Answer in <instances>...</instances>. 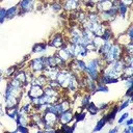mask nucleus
Returning <instances> with one entry per match:
<instances>
[{"label": "nucleus", "mask_w": 133, "mask_h": 133, "mask_svg": "<svg viewBox=\"0 0 133 133\" xmlns=\"http://www.w3.org/2000/svg\"><path fill=\"white\" fill-rule=\"evenodd\" d=\"M4 115H5V111H4V108H3L2 104L0 103V117L1 116H4Z\"/></svg>", "instance_id": "nucleus-41"}, {"label": "nucleus", "mask_w": 133, "mask_h": 133, "mask_svg": "<svg viewBox=\"0 0 133 133\" xmlns=\"http://www.w3.org/2000/svg\"><path fill=\"white\" fill-rule=\"evenodd\" d=\"M47 84H48L49 86H51V87L55 88V89H58V90H62V89H61V87H60V85L58 84V82H57L56 80H49Z\"/></svg>", "instance_id": "nucleus-34"}, {"label": "nucleus", "mask_w": 133, "mask_h": 133, "mask_svg": "<svg viewBox=\"0 0 133 133\" xmlns=\"http://www.w3.org/2000/svg\"><path fill=\"white\" fill-rule=\"evenodd\" d=\"M36 0H20L18 2V7L20 9L19 16H23L27 12H30L35 9Z\"/></svg>", "instance_id": "nucleus-5"}, {"label": "nucleus", "mask_w": 133, "mask_h": 133, "mask_svg": "<svg viewBox=\"0 0 133 133\" xmlns=\"http://www.w3.org/2000/svg\"><path fill=\"white\" fill-rule=\"evenodd\" d=\"M58 72H59V68L58 66H50V68H45L44 71H43V74L49 80H56Z\"/></svg>", "instance_id": "nucleus-12"}, {"label": "nucleus", "mask_w": 133, "mask_h": 133, "mask_svg": "<svg viewBox=\"0 0 133 133\" xmlns=\"http://www.w3.org/2000/svg\"><path fill=\"white\" fill-rule=\"evenodd\" d=\"M73 121H74V110H73V108H71L69 110H65V111L61 112L60 114H58V124L59 125L70 124Z\"/></svg>", "instance_id": "nucleus-8"}, {"label": "nucleus", "mask_w": 133, "mask_h": 133, "mask_svg": "<svg viewBox=\"0 0 133 133\" xmlns=\"http://www.w3.org/2000/svg\"><path fill=\"white\" fill-rule=\"evenodd\" d=\"M85 117H86V112L83 111V110H81V111H76V112L74 113V119H75L77 123L83 122V121L85 119Z\"/></svg>", "instance_id": "nucleus-25"}, {"label": "nucleus", "mask_w": 133, "mask_h": 133, "mask_svg": "<svg viewBox=\"0 0 133 133\" xmlns=\"http://www.w3.org/2000/svg\"><path fill=\"white\" fill-rule=\"evenodd\" d=\"M60 2L62 4V9L66 12L80 10L82 5V3L79 0H61Z\"/></svg>", "instance_id": "nucleus-6"}, {"label": "nucleus", "mask_w": 133, "mask_h": 133, "mask_svg": "<svg viewBox=\"0 0 133 133\" xmlns=\"http://www.w3.org/2000/svg\"><path fill=\"white\" fill-rule=\"evenodd\" d=\"M49 45L47 42H41V43H35L32 47V53L33 54H42L44 55L46 52H47V49H48Z\"/></svg>", "instance_id": "nucleus-11"}, {"label": "nucleus", "mask_w": 133, "mask_h": 133, "mask_svg": "<svg viewBox=\"0 0 133 133\" xmlns=\"http://www.w3.org/2000/svg\"><path fill=\"white\" fill-rule=\"evenodd\" d=\"M26 92H27L29 99L39 98L44 95V87L41 85H37V84H30V86Z\"/></svg>", "instance_id": "nucleus-7"}, {"label": "nucleus", "mask_w": 133, "mask_h": 133, "mask_svg": "<svg viewBox=\"0 0 133 133\" xmlns=\"http://www.w3.org/2000/svg\"><path fill=\"white\" fill-rule=\"evenodd\" d=\"M110 1H111V2L113 3V4H115V5H117V3H118V1H119V0H110Z\"/></svg>", "instance_id": "nucleus-43"}, {"label": "nucleus", "mask_w": 133, "mask_h": 133, "mask_svg": "<svg viewBox=\"0 0 133 133\" xmlns=\"http://www.w3.org/2000/svg\"><path fill=\"white\" fill-rule=\"evenodd\" d=\"M124 54V49H123V46L119 45L118 43H116L115 41L112 42V45L110 47V49L101 57L106 63L110 62V61H113V60H116V59H119L122 58Z\"/></svg>", "instance_id": "nucleus-1"}, {"label": "nucleus", "mask_w": 133, "mask_h": 133, "mask_svg": "<svg viewBox=\"0 0 133 133\" xmlns=\"http://www.w3.org/2000/svg\"><path fill=\"white\" fill-rule=\"evenodd\" d=\"M133 85V78H128L127 80H125V86L128 88V87H132Z\"/></svg>", "instance_id": "nucleus-37"}, {"label": "nucleus", "mask_w": 133, "mask_h": 133, "mask_svg": "<svg viewBox=\"0 0 133 133\" xmlns=\"http://www.w3.org/2000/svg\"><path fill=\"white\" fill-rule=\"evenodd\" d=\"M101 37L103 38L104 42H113L115 39V33L111 30L110 27H107Z\"/></svg>", "instance_id": "nucleus-19"}, {"label": "nucleus", "mask_w": 133, "mask_h": 133, "mask_svg": "<svg viewBox=\"0 0 133 133\" xmlns=\"http://www.w3.org/2000/svg\"><path fill=\"white\" fill-rule=\"evenodd\" d=\"M17 69H18V68H17V66H15V65L9 66V68H8V69L5 71V73L3 74V77H4L5 79H6V78L8 79V78L12 77V76H14V74H15V72L17 71Z\"/></svg>", "instance_id": "nucleus-27"}, {"label": "nucleus", "mask_w": 133, "mask_h": 133, "mask_svg": "<svg viewBox=\"0 0 133 133\" xmlns=\"http://www.w3.org/2000/svg\"><path fill=\"white\" fill-rule=\"evenodd\" d=\"M129 115H130V113H129L128 111H125V112H124V113L121 115V117L117 119V124H118V125H121L122 123H124V122H125V121H126V119L129 117Z\"/></svg>", "instance_id": "nucleus-35"}, {"label": "nucleus", "mask_w": 133, "mask_h": 133, "mask_svg": "<svg viewBox=\"0 0 133 133\" xmlns=\"http://www.w3.org/2000/svg\"><path fill=\"white\" fill-rule=\"evenodd\" d=\"M121 1H123L124 3H126V4L130 5V6H131V4H132V0H121Z\"/></svg>", "instance_id": "nucleus-42"}, {"label": "nucleus", "mask_w": 133, "mask_h": 133, "mask_svg": "<svg viewBox=\"0 0 133 133\" xmlns=\"http://www.w3.org/2000/svg\"><path fill=\"white\" fill-rule=\"evenodd\" d=\"M132 99H133V96L132 97H127L125 98V100L122 101V103L119 105H117V111L121 112L123 110H125L126 108H128L131 104H132Z\"/></svg>", "instance_id": "nucleus-20"}, {"label": "nucleus", "mask_w": 133, "mask_h": 133, "mask_svg": "<svg viewBox=\"0 0 133 133\" xmlns=\"http://www.w3.org/2000/svg\"><path fill=\"white\" fill-rule=\"evenodd\" d=\"M0 76H3V72L0 70Z\"/></svg>", "instance_id": "nucleus-45"}, {"label": "nucleus", "mask_w": 133, "mask_h": 133, "mask_svg": "<svg viewBox=\"0 0 133 133\" xmlns=\"http://www.w3.org/2000/svg\"><path fill=\"white\" fill-rule=\"evenodd\" d=\"M19 12H20V9H19L18 5H12L8 8H6V19L11 20L15 17L19 16Z\"/></svg>", "instance_id": "nucleus-17"}, {"label": "nucleus", "mask_w": 133, "mask_h": 133, "mask_svg": "<svg viewBox=\"0 0 133 133\" xmlns=\"http://www.w3.org/2000/svg\"><path fill=\"white\" fill-rule=\"evenodd\" d=\"M47 43H48L49 47H52V48H55V49H59V48L65 46L66 38L64 37V35L61 32H55L49 37V41Z\"/></svg>", "instance_id": "nucleus-4"}, {"label": "nucleus", "mask_w": 133, "mask_h": 133, "mask_svg": "<svg viewBox=\"0 0 133 133\" xmlns=\"http://www.w3.org/2000/svg\"><path fill=\"white\" fill-rule=\"evenodd\" d=\"M43 118L45 121V124H49L54 127H57V125H59L58 124V115L54 112L46 110L45 112H43Z\"/></svg>", "instance_id": "nucleus-9"}, {"label": "nucleus", "mask_w": 133, "mask_h": 133, "mask_svg": "<svg viewBox=\"0 0 133 133\" xmlns=\"http://www.w3.org/2000/svg\"><path fill=\"white\" fill-rule=\"evenodd\" d=\"M124 133H133V125L132 126H127L125 127V129L123 130Z\"/></svg>", "instance_id": "nucleus-38"}, {"label": "nucleus", "mask_w": 133, "mask_h": 133, "mask_svg": "<svg viewBox=\"0 0 133 133\" xmlns=\"http://www.w3.org/2000/svg\"><path fill=\"white\" fill-rule=\"evenodd\" d=\"M117 9H118V16L121 19H127L128 15L131 12V6L124 3L123 1H118L117 3Z\"/></svg>", "instance_id": "nucleus-10"}, {"label": "nucleus", "mask_w": 133, "mask_h": 133, "mask_svg": "<svg viewBox=\"0 0 133 133\" xmlns=\"http://www.w3.org/2000/svg\"><path fill=\"white\" fill-rule=\"evenodd\" d=\"M44 95L51 96V97H58V98L61 97V92H60V90L55 89V88L49 86L48 84L44 86Z\"/></svg>", "instance_id": "nucleus-18"}, {"label": "nucleus", "mask_w": 133, "mask_h": 133, "mask_svg": "<svg viewBox=\"0 0 133 133\" xmlns=\"http://www.w3.org/2000/svg\"><path fill=\"white\" fill-rule=\"evenodd\" d=\"M100 111H106L110 108V104L109 103H100V105H98Z\"/></svg>", "instance_id": "nucleus-36"}, {"label": "nucleus", "mask_w": 133, "mask_h": 133, "mask_svg": "<svg viewBox=\"0 0 133 133\" xmlns=\"http://www.w3.org/2000/svg\"><path fill=\"white\" fill-rule=\"evenodd\" d=\"M85 109H86V111H87L90 115H97L99 112H101L100 109H99V107H98L95 103H92L91 101L87 104V106L85 107Z\"/></svg>", "instance_id": "nucleus-21"}, {"label": "nucleus", "mask_w": 133, "mask_h": 133, "mask_svg": "<svg viewBox=\"0 0 133 133\" xmlns=\"http://www.w3.org/2000/svg\"><path fill=\"white\" fill-rule=\"evenodd\" d=\"M122 74H125V75H127L129 77H133V64H129V65L125 64Z\"/></svg>", "instance_id": "nucleus-29"}, {"label": "nucleus", "mask_w": 133, "mask_h": 133, "mask_svg": "<svg viewBox=\"0 0 133 133\" xmlns=\"http://www.w3.org/2000/svg\"><path fill=\"white\" fill-rule=\"evenodd\" d=\"M15 123L17 125H23V126H28L29 122H30V116L29 114H26V113H18L17 116L15 117Z\"/></svg>", "instance_id": "nucleus-15"}, {"label": "nucleus", "mask_w": 133, "mask_h": 133, "mask_svg": "<svg viewBox=\"0 0 133 133\" xmlns=\"http://www.w3.org/2000/svg\"><path fill=\"white\" fill-rule=\"evenodd\" d=\"M37 1H42V0H37Z\"/></svg>", "instance_id": "nucleus-46"}, {"label": "nucleus", "mask_w": 133, "mask_h": 133, "mask_svg": "<svg viewBox=\"0 0 133 133\" xmlns=\"http://www.w3.org/2000/svg\"><path fill=\"white\" fill-rule=\"evenodd\" d=\"M87 21H89V22H94V23L101 22L98 12H87Z\"/></svg>", "instance_id": "nucleus-26"}, {"label": "nucleus", "mask_w": 133, "mask_h": 133, "mask_svg": "<svg viewBox=\"0 0 133 133\" xmlns=\"http://www.w3.org/2000/svg\"><path fill=\"white\" fill-rule=\"evenodd\" d=\"M79 1H80V2L83 4V3H85V2H88V1H90V0H79Z\"/></svg>", "instance_id": "nucleus-44"}, {"label": "nucleus", "mask_w": 133, "mask_h": 133, "mask_svg": "<svg viewBox=\"0 0 133 133\" xmlns=\"http://www.w3.org/2000/svg\"><path fill=\"white\" fill-rule=\"evenodd\" d=\"M123 49H124V53L133 55V42H129L128 44L124 45Z\"/></svg>", "instance_id": "nucleus-28"}, {"label": "nucleus", "mask_w": 133, "mask_h": 133, "mask_svg": "<svg viewBox=\"0 0 133 133\" xmlns=\"http://www.w3.org/2000/svg\"><path fill=\"white\" fill-rule=\"evenodd\" d=\"M127 97H132V87H128L126 92H125V98Z\"/></svg>", "instance_id": "nucleus-40"}, {"label": "nucleus", "mask_w": 133, "mask_h": 133, "mask_svg": "<svg viewBox=\"0 0 133 133\" xmlns=\"http://www.w3.org/2000/svg\"><path fill=\"white\" fill-rule=\"evenodd\" d=\"M57 54H58V56L61 58V59H63L65 62H70L72 59H73V56L71 55V53H70V51L68 50V48H66V46H63V47H61V48H59L57 51H55Z\"/></svg>", "instance_id": "nucleus-13"}, {"label": "nucleus", "mask_w": 133, "mask_h": 133, "mask_svg": "<svg viewBox=\"0 0 133 133\" xmlns=\"http://www.w3.org/2000/svg\"><path fill=\"white\" fill-rule=\"evenodd\" d=\"M107 125V122H106V118L104 117V116H102L98 122H97V124H96V126H95V128H94V132H100L101 130H103V128L105 127Z\"/></svg>", "instance_id": "nucleus-23"}, {"label": "nucleus", "mask_w": 133, "mask_h": 133, "mask_svg": "<svg viewBox=\"0 0 133 133\" xmlns=\"http://www.w3.org/2000/svg\"><path fill=\"white\" fill-rule=\"evenodd\" d=\"M125 33L127 34V36L129 37L130 41H133V26H132V24H129L128 28L125 30Z\"/></svg>", "instance_id": "nucleus-33"}, {"label": "nucleus", "mask_w": 133, "mask_h": 133, "mask_svg": "<svg viewBox=\"0 0 133 133\" xmlns=\"http://www.w3.org/2000/svg\"><path fill=\"white\" fill-rule=\"evenodd\" d=\"M108 91H109L108 85H105V84H97L96 92H108Z\"/></svg>", "instance_id": "nucleus-31"}, {"label": "nucleus", "mask_w": 133, "mask_h": 133, "mask_svg": "<svg viewBox=\"0 0 133 133\" xmlns=\"http://www.w3.org/2000/svg\"><path fill=\"white\" fill-rule=\"evenodd\" d=\"M91 43L95 45V47H96V49H98L99 47H101L102 45H103V43H104V41H103V38L101 37V36H94V38H92V41H91Z\"/></svg>", "instance_id": "nucleus-30"}, {"label": "nucleus", "mask_w": 133, "mask_h": 133, "mask_svg": "<svg viewBox=\"0 0 133 133\" xmlns=\"http://www.w3.org/2000/svg\"><path fill=\"white\" fill-rule=\"evenodd\" d=\"M72 76H73V72L70 71L69 68L59 69V72H58L57 77H56V81L58 82V84L60 85V87H61L62 90H65L66 89Z\"/></svg>", "instance_id": "nucleus-2"}, {"label": "nucleus", "mask_w": 133, "mask_h": 133, "mask_svg": "<svg viewBox=\"0 0 133 133\" xmlns=\"http://www.w3.org/2000/svg\"><path fill=\"white\" fill-rule=\"evenodd\" d=\"M112 5H113V3L110 0H101L100 2H98L96 4V9L98 12L107 11L112 7Z\"/></svg>", "instance_id": "nucleus-14"}, {"label": "nucleus", "mask_w": 133, "mask_h": 133, "mask_svg": "<svg viewBox=\"0 0 133 133\" xmlns=\"http://www.w3.org/2000/svg\"><path fill=\"white\" fill-rule=\"evenodd\" d=\"M50 7H51V9L54 11V12H60L61 10H63L62 9V4H61V2L60 1H55V2H52V3H50V4H48Z\"/></svg>", "instance_id": "nucleus-24"}, {"label": "nucleus", "mask_w": 133, "mask_h": 133, "mask_svg": "<svg viewBox=\"0 0 133 133\" xmlns=\"http://www.w3.org/2000/svg\"><path fill=\"white\" fill-rule=\"evenodd\" d=\"M19 106H12V107H5L4 111H5V115L8 116V118L10 119H15V117L17 116V114L19 113Z\"/></svg>", "instance_id": "nucleus-16"}, {"label": "nucleus", "mask_w": 133, "mask_h": 133, "mask_svg": "<svg viewBox=\"0 0 133 133\" xmlns=\"http://www.w3.org/2000/svg\"><path fill=\"white\" fill-rule=\"evenodd\" d=\"M90 98H91V95H90L89 92H87V91L84 92V94L80 97V100H79V101H80V105H79V106H80L81 108H85V107L87 106V104L90 102Z\"/></svg>", "instance_id": "nucleus-22"}, {"label": "nucleus", "mask_w": 133, "mask_h": 133, "mask_svg": "<svg viewBox=\"0 0 133 133\" xmlns=\"http://www.w3.org/2000/svg\"><path fill=\"white\" fill-rule=\"evenodd\" d=\"M118 131H119V125L114 126V127H113V128H111V129H110L108 132H109V133H117Z\"/></svg>", "instance_id": "nucleus-39"}, {"label": "nucleus", "mask_w": 133, "mask_h": 133, "mask_svg": "<svg viewBox=\"0 0 133 133\" xmlns=\"http://www.w3.org/2000/svg\"><path fill=\"white\" fill-rule=\"evenodd\" d=\"M27 69H29L33 75H39L43 73L44 69H45V65H44V61H43V55L42 56H38V57H34V58H31L27 64Z\"/></svg>", "instance_id": "nucleus-3"}, {"label": "nucleus", "mask_w": 133, "mask_h": 133, "mask_svg": "<svg viewBox=\"0 0 133 133\" xmlns=\"http://www.w3.org/2000/svg\"><path fill=\"white\" fill-rule=\"evenodd\" d=\"M14 132H22V133H28L29 128L28 126H23V125H18L17 128L14 130Z\"/></svg>", "instance_id": "nucleus-32"}]
</instances>
